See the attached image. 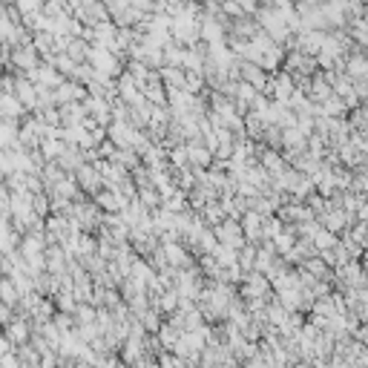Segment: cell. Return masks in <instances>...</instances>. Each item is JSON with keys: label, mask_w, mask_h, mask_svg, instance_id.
<instances>
[{"label": "cell", "mask_w": 368, "mask_h": 368, "mask_svg": "<svg viewBox=\"0 0 368 368\" xmlns=\"http://www.w3.org/2000/svg\"><path fill=\"white\" fill-rule=\"evenodd\" d=\"M3 337H6L12 345H26V340H29V325L23 323V319H9Z\"/></svg>", "instance_id": "cell-1"}, {"label": "cell", "mask_w": 368, "mask_h": 368, "mask_svg": "<svg viewBox=\"0 0 368 368\" xmlns=\"http://www.w3.org/2000/svg\"><path fill=\"white\" fill-rule=\"evenodd\" d=\"M144 323H147L144 328H150V331H158V328H162V323H158L155 314H147V316H144Z\"/></svg>", "instance_id": "cell-2"}, {"label": "cell", "mask_w": 368, "mask_h": 368, "mask_svg": "<svg viewBox=\"0 0 368 368\" xmlns=\"http://www.w3.org/2000/svg\"><path fill=\"white\" fill-rule=\"evenodd\" d=\"M291 368H311V362H305V360H299V362H294Z\"/></svg>", "instance_id": "cell-3"}, {"label": "cell", "mask_w": 368, "mask_h": 368, "mask_svg": "<svg viewBox=\"0 0 368 368\" xmlns=\"http://www.w3.org/2000/svg\"><path fill=\"white\" fill-rule=\"evenodd\" d=\"M225 368H245L242 362H230V365H225Z\"/></svg>", "instance_id": "cell-4"}]
</instances>
